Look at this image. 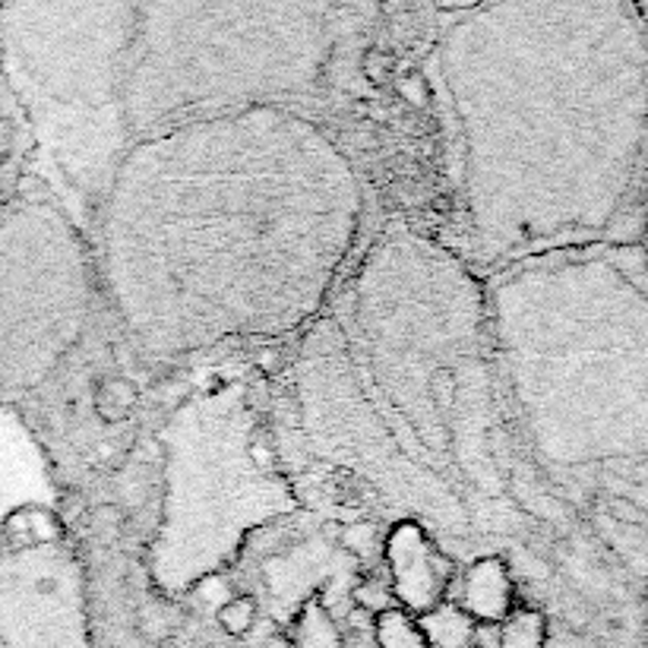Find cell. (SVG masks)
<instances>
[{
  "label": "cell",
  "instance_id": "1",
  "mask_svg": "<svg viewBox=\"0 0 648 648\" xmlns=\"http://www.w3.org/2000/svg\"><path fill=\"white\" fill-rule=\"evenodd\" d=\"M98 294L153 364L320 320L364 228L358 168L297 108L146 136L98 206Z\"/></svg>",
  "mask_w": 648,
  "mask_h": 648
},
{
  "label": "cell",
  "instance_id": "2",
  "mask_svg": "<svg viewBox=\"0 0 648 648\" xmlns=\"http://www.w3.org/2000/svg\"><path fill=\"white\" fill-rule=\"evenodd\" d=\"M447 13L430 102L456 153L474 275L636 247L648 197V35L636 3L497 0Z\"/></svg>",
  "mask_w": 648,
  "mask_h": 648
},
{
  "label": "cell",
  "instance_id": "3",
  "mask_svg": "<svg viewBox=\"0 0 648 648\" xmlns=\"http://www.w3.org/2000/svg\"><path fill=\"white\" fill-rule=\"evenodd\" d=\"M333 320L360 393L408 459L456 497L474 532L513 535L515 506L535 519L515 493L522 471H537L503 403L484 279L452 247L389 222Z\"/></svg>",
  "mask_w": 648,
  "mask_h": 648
},
{
  "label": "cell",
  "instance_id": "4",
  "mask_svg": "<svg viewBox=\"0 0 648 648\" xmlns=\"http://www.w3.org/2000/svg\"><path fill=\"white\" fill-rule=\"evenodd\" d=\"M493 364L519 447L560 491L648 522V263L639 247L537 257L484 279Z\"/></svg>",
  "mask_w": 648,
  "mask_h": 648
},
{
  "label": "cell",
  "instance_id": "5",
  "mask_svg": "<svg viewBox=\"0 0 648 648\" xmlns=\"http://www.w3.org/2000/svg\"><path fill=\"white\" fill-rule=\"evenodd\" d=\"M345 3L146 0L124 73L130 143L247 108H297L323 90Z\"/></svg>",
  "mask_w": 648,
  "mask_h": 648
},
{
  "label": "cell",
  "instance_id": "6",
  "mask_svg": "<svg viewBox=\"0 0 648 648\" xmlns=\"http://www.w3.org/2000/svg\"><path fill=\"white\" fill-rule=\"evenodd\" d=\"M136 35L130 0H20L0 3L3 80L67 194L70 216L92 224L130 153L124 73Z\"/></svg>",
  "mask_w": 648,
  "mask_h": 648
},
{
  "label": "cell",
  "instance_id": "7",
  "mask_svg": "<svg viewBox=\"0 0 648 648\" xmlns=\"http://www.w3.org/2000/svg\"><path fill=\"white\" fill-rule=\"evenodd\" d=\"M260 415L244 380L194 393L158 430L165 493L149 576L165 598L194 592L244 554L250 535L301 513V497L257 456Z\"/></svg>",
  "mask_w": 648,
  "mask_h": 648
},
{
  "label": "cell",
  "instance_id": "8",
  "mask_svg": "<svg viewBox=\"0 0 648 648\" xmlns=\"http://www.w3.org/2000/svg\"><path fill=\"white\" fill-rule=\"evenodd\" d=\"M98 297L92 247L42 175L0 216V403L42 393L86 336Z\"/></svg>",
  "mask_w": 648,
  "mask_h": 648
},
{
  "label": "cell",
  "instance_id": "9",
  "mask_svg": "<svg viewBox=\"0 0 648 648\" xmlns=\"http://www.w3.org/2000/svg\"><path fill=\"white\" fill-rule=\"evenodd\" d=\"M360 582L358 557L336 544L333 537H304L279 551L266 566L269 617L285 626L297 617L307 598L320 595L330 614L338 620V610H355L352 592Z\"/></svg>",
  "mask_w": 648,
  "mask_h": 648
},
{
  "label": "cell",
  "instance_id": "10",
  "mask_svg": "<svg viewBox=\"0 0 648 648\" xmlns=\"http://www.w3.org/2000/svg\"><path fill=\"white\" fill-rule=\"evenodd\" d=\"M383 557L393 579V598L411 617H425L433 607L449 602V585L456 579V560L440 547V541L415 519H399L389 525L383 541Z\"/></svg>",
  "mask_w": 648,
  "mask_h": 648
},
{
  "label": "cell",
  "instance_id": "11",
  "mask_svg": "<svg viewBox=\"0 0 648 648\" xmlns=\"http://www.w3.org/2000/svg\"><path fill=\"white\" fill-rule=\"evenodd\" d=\"M35 165V139L10 83L0 73V216L20 197Z\"/></svg>",
  "mask_w": 648,
  "mask_h": 648
},
{
  "label": "cell",
  "instance_id": "12",
  "mask_svg": "<svg viewBox=\"0 0 648 648\" xmlns=\"http://www.w3.org/2000/svg\"><path fill=\"white\" fill-rule=\"evenodd\" d=\"M459 607L474 624H506L515 607V582L510 563L500 554H484V557L471 560L462 573Z\"/></svg>",
  "mask_w": 648,
  "mask_h": 648
},
{
  "label": "cell",
  "instance_id": "13",
  "mask_svg": "<svg viewBox=\"0 0 648 648\" xmlns=\"http://www.w3.org/2000/svg\"><path fill=\"white\" fill-rule=\"evenodd\" d=\"M285 642L291 648H345V633L338 629V620L323 598L313 595L285 626Z\"/></svg>",
  "mask_w": 648,
  "mask_h": 648
},
{
  "label": "cell",
  "instance_id": "14",
  "mask_svg": "<svg viewBox=\"0 0 648 648\" xmlns=\"http://www.w3.org/2000/svg\"><path fill=\"white\" fill-rule=\"evenodd\" d=\"M425 633L427 648H471L474 639V620L459 604L443 602L425 617H415Z\"/></svg>",
  "mask_w": 648,
  "mask_h": 648
},
{
  "label": "cell",
  "instance_id": "15",
  "mask_svg": "<svg viewBox=\"0 0 648 648\" xmlns=\"http://www.w3.org/2000/svg\"><path fill=\"white\" fill-rule=\"evenodd\" d=\"M139 405V386L130 377H102L92 389V408L95 418L105 427L124 425Z\"/></svg>",
  "mask_w": 648,
  "mask_h": 648
},
{
  "label": "cell",
  "instance_id": "16",
  "mask_svg": "<svg viewBox=\"0 0 648 648\" xmlns=\"http://www.w3.org/2000/svg\"><path fill=\"white\" fill-rule=\"evenodd\" d=\"M374 646L377 648H427L425 633L411 614L403 607H393L380 617H374Z\"/></svg>",
  "mask_w": 648,
  "mask_h": 648
},
{
  "label": "cell",
  "instance_id": "17",
  "mask_svg": "<svg viewBox=\"0 0 648 648\" xmlns=\"http://www.w3.org/2000/svg\"><path fill=\"white\" fill-rule=\"evenodd\" d=\"M547 646V620L541 610H513L503 624L500 648H544Z\"/></svg>",
  "mask_w": 648,
  "mask_h": 648
},
{
  "label": "cell",
  "instance_id": "18",
  "mask_svg": "<svg viewBox=\"0 0 648 648\" xmlns=\"http://www.w3.org/2000/svg\"><path fill=\"white\" fill-rule=\"evenodd\" d=\"M216 620L222 626L224 636H231V639H244L247 633L257 626L260 620V602H257V595H234V598H228V602L219 607V614H216Z\"/></svg>",
  "mask_w": 648,
  "mask_h": 648
},
{
  "label": "cell",
  "instance_id": "19",
  "mask_svg": "<svg viewBox=\"0 0 648 648\" xmlns=\"http://www.w3.org/2000/svg\"><path fill=\"white\" fill-rule=\"evenodd\" d=\"M396 67H399V61L386 48H367L360 54V76H367V83L377 86V90L389 86L396 80Z\"/></svg>",
  "mask_w": 648,
  "mask_h": 648
},
{
  "label": "cell",
  "instance_id": "20",
  "mask_svg": "<svg viewBox=\"0 0 648 648\" xmlns=\"http://www.w3.org/2000/svg\"><path fill=\"white\" fill-rule=\"evenodd\" d=\"M352 607L355 610H364V614H370V617H380L386 610H393V607H399L396 598H393V592L389 588H383L380 582H364L360 579L355 585V592H352Z\"/></svg>",
  "mask_w": 648,
  "mask_h": 648
},
{
  "label": "cell",
  "instance_id": "21",
  "mask_svg": "<svg viewBox=\"0 0 648 648\" xmlns=\"http://www.w3.org/2000/svg\"><path fill=\"white\" fill-rule=\"evenodd\" d=\"M399 95H403L405 102H411L415 108L430 105V86H427V80L421 73H405L403 80H399Z\"/></svg>",
  "mask_w": 648,
  "mask_h": 648
},
{
  "label": "cell",
  "instance_id": "22",
  "mask_svg": "<svg viewBox=\"0 0 648 648\" xmlns=\"http://www.w3.org/2000/svg\"><path fill=\"white\" fill-rule=\"evenodd\" d=\"M500 642H503V626L474 624V639H471V648H500Z\"/></svg>",
  "mask_w": 648,
  "mask_h": 648
},
{
  "label": "cell",
  "instance_id": "23",
  "mask_svg": "<svg viewBox=\"0 0 648 648\" xmlns=\"http://www.w3.org/2000/svg\"><path fill=\"white\" fill-rule=\"evenodd\" d=\"M64 503H67V506H64V515H67L70 522H76V519L83 515V500H80V493H73V497H67Z\"/></svg>",
  "mask_w": 648,
  "mask_h": 648
},
{
  "label": "cell",
  "instance_id": "24",
  "mask_svg": "<svg viewBox=\"0 0 648 648\" xmlns=\"http://www.w3.org/2000/svg\"><path fill=\"white\" fill-rule=\"evenodd\" d=\"M636 10H639V17H642V25H646V35H648V3H636Z\"/></svg>",
  "mask_w": 648,
  "mask_h": 648
},
{
  "label": "cell",
  "instance_id": "25",
  "mask_svg": "<svg viewBox=\"0 0 648 648\" xmlns=\"http://www.w3.org/2000/svg\"><path fill=\"white\" fill-rule=\"evenodd\" d=\"M0 70H3V45H0Z\"/></svg>",
  "mask_w": 648,
  "mask_h": 648
}]
</instances>
